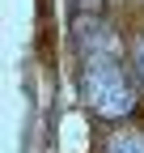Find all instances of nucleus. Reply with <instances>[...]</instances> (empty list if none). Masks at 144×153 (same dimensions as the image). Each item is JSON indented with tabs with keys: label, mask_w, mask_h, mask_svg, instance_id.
Here are the masks:
<instances>
[{
	"label": "nucleus",
	"mask_w": 144,
	"mask_h": 153,
	"mask_svg": "<svg viewBox=\"0 0 144 153\" xmlns=\"http://www.w3.org/2000/svg\"><path fill=\"white\" fill-rule=\"evenodd\" d=\"M81 89H85L89 111L102 115V119H123V115H132V106H136V85H132L127 68L119 64V47L85 51Z\"/></svg>",
	"instance_id": "f257e3e1"
},
{
	"label": "nucleus",
	"mask_w": 144,
	"mask_h": 153,
	"mask_svg": "<svg viewBox=\"0 0 144 153\" xmlns=\"http://www.w3.org/2000/svg\"><path fill=\"white\" fill-rule=\"evenodd\" d=\"M106 153H144V136L140 132H115Z\"/></svg>",
	"instance_id": "f03ea898"
},
{
	"label": "nucleus",
	"mask_w": 144,
	"mask_h": 153,
	"mask_svg": "<svg viewBox=\"0 0 144 153\" xmlns=\"http://www.w3.org/2000/svg\"><path fill=\"white\" fill-rule=\"evenodd\" d=\"M132 60H136V72H140V85H144V34L136 38V47H132Z\"/></svg>",
	"instance_id": "7ed1b4c3"
}]
</instances>
